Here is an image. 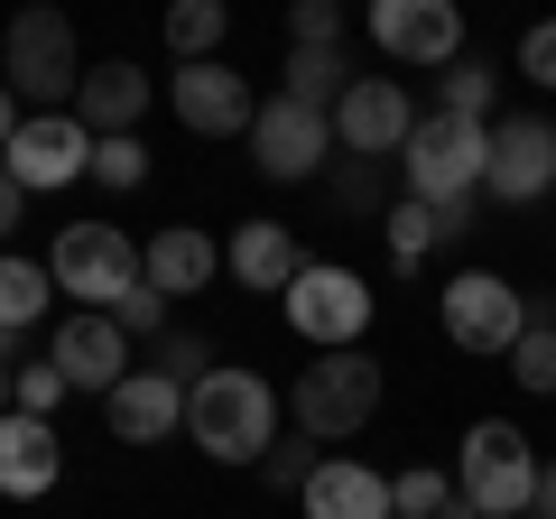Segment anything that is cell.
Returning a JSON list of instances; mask_svg holds the SVG:
<instances>
[{"mask_svg": "<svg viewBox=\"0 0 556 519\" xmlns=\"http://www.w3.org/2000/svg\"><path fill=\"white\" fill-rule=\"evenodd\" d=\"M353 93V75H343L334 47H288V102H306V112L334 121V102Z\"/></svg>", "mask_w": 556, "mask_h": 519, "instance_id": "cb8c5ba5", "label": "cell"}, {"mask_svg": "<svg viewBox=\"0 0 556 519\" xmlns=\"http://www.w3.org/2000/svg\"><path fill=\"white\" fill-rule=\"evenodd\" d=\"M538 519H556V464H538V501H529Z\"/></svg>", "mask_w": 556, "mask_h": 519, "instance_id": "74e56055", "label": "cell"}, {"mask_svg": "<svg viewBox=\"0 0 556 519\" xmlns=\"http://www.w3.org/2000/svg\"><path fill=\"white\" fill-rule=\"evenodd\" d=\"M56 473H65L56 427L28 418V408H10V418H0V492H10V501H38V492H56Z\"/></svg>", "mask_w": 556, "mask_h": 519, "instance_id": "e0dca14e", "label": "cell"}, {"mask_svg": "<svg viewBox=\"0 0 556 519\" xmlns=\"http://www.w3.org/2000/svg\"><path fill=\"white\" fill-rule=\"evenodd\" d=\"M20 140V93H10V84H0V149Z\"/></svg>", "mask_w": 556, "mask_h": 519, "instance_id": "f35d334b", "label": "cell"}, {"mask_svg": "<svg viewBox=\"0 0 556 519\" xmlns=\"http://www.w3.org/2000/svg\"><path fill=\"white\" fill-rule=\"evenodd\" d=\"M288 408H298V436H316V445L362 436L380 418V362L371 353H316L298 371V390H288Z\"/></svg>", "mask_w": 556, "mask_h": 519, "instance_id": "277c9868", "label": "cell"}, {"mask_svg": "<svg viewBox=\"0 0 556 519\" xmlns=\"http://www.w3.org/2000/svg\"><path fill=\"white\" fill-rule=\"evenodd\" d=\"M437 316H445V334H455L464 353H510V343L529 334V298H519L501 269H455Z\"/></svg>", "mask_w": 556, "mask_h": 519, "instance_id": "ba28073f", "label": "cell"}, {"mask_svg": "<svg viewBox=\"0 0 556 519\" xmlns=\"http://www.w3.org/2000/svg\"><path fill=\"white\" fill-rule=\"evenodd\" d=\"M298 510L306 519H390V482H380L371 464L334 455V464H316V482L298 492Z\"/></svg>", "mask_w": 556, "mask_h": 519, "instance_id": "44dd1931", "label": "cell"}, {"mask_svg": "<svg viewBox=\"0 0 556 519\" xmlns=\"http://www.w3.org/2000/svg\"><path fill=\"white\" fill-rule=\"evenodd\" d=\"M10 408H20V371H10V362H0V418H10Z\"/></svg>", "mask_w": 556, "mask_h": 519, "instance_id": "ab89813d", "label": "cell"}, {"mask_svg": "<svg viewBox=\"0 0 556 519\" xmlns=\"http://www.w3.org/2000/svg\"><path fill=\"white\" fill-rule=\"evenodd\" d=\"M0 159H10V177H20L28 195H56V186L93 177V130H84L75 112H28L20 140L0 149Z\"/></svg>", "mask_w": 556, "mask_h": 519, "instance_id": "8fae6325", "label": "cell"}, {"mask_svg": "<svg viewBox=\"0 0 556 519\" xmlns=\"http://www.w3.org/2000/svg\"><path fill=\"white\" fill-rule=\"evenodd\" d=\"M251 159H260V177L306 186V177H325V159H334V121L306 112V102H288V93H269L260 121H251Z\"/></svg>", "mask_w": 556, "mask_h": 519, "instance_id": "30bf717a", "label": "cell"}, {"mask_svg": "<svg viewBox=\"0 0 556 519\" xmlns=\"http://www.w3.org/2000/svg\"><path fill=\"white\" fill-rule=\"evenodd\" d=\"M223 28H232V10H223V0H177V10H167V47H177L186 65H214Z\"/></svg>", "mask_w": 556, "mask_h": 519, "instance_id": "d4e9b609", "label": "cell"}, {"mask_svg": "<svg viewBox=\"0 0 556 519\" xmlns=\"http://www.w3.org/2000/svg\"><path fill=\"white\" fill-rule=\"evenodd\" d=\"M223 269H232L241 288H298V269H306V251H298V232L288 223H241L232 241H223Z\"/></svg>", "mask_w": 556, "mask_h": 519, "instance_id": "ffe728a7", "label": "cell"}, {"mask_svg": "<svg viewBox=\"0 0 556 519\" xmlns=\"http://www.w3.org/2000/svg\"><path fill=\"white\" fill-rule=\"evenodd\" d=\"M93 186H112V195H130V186H149V149L130 140H93Z\"/></svg>", "mask_w": 556, "mask_h": 519, "instance_id": "f1b7e54d", "label": "cell"}, {"mask_svg": "<svg viewBox=\"0 0 556 519\" xmlns=\"http://www.w3.org/2000/svg\"><path fill=\"white\" fill-rule=\"evenodd\" d=\"M455 510V473H399L390 482V519H445Z\"/></svg>", "mask_w": 556, "mask_h": 519, "instance_id": "83f0119b", "label": "cell"}, {"mask_svg": "<svg viewBox=\"0 0 556 519\" xmlns=\"http://www.w3.org/2000/svg\"><path fill=\"white\" fill-rule=\"evenodd\" d=\"M334 195L353 204V214H380V186H371V167H362V159H353V167H334Z\"/></svg>", "mask_w": 556, "mask_h": 519, "instance_id": "d590c367", "label": "cell"}, {"mask_svg": "<svg viewBox=\"0 0 556 519\" xmlns=\"http://www.w3.org/2000/svg\"><path fill=\"white\" fill-rule=\"evenodd\" d=\"M288 38H298V47H334L343 38V10H334V0H298V10H288Z\"/></svg>", "mask_w": 556, "mask_h": 519, "instance_id": "1f68e13d", "label": "cell"}, {"mask_svg": "<svg viewBox=\"0 0 556 519\" xmlns=\"http://www.w3.org/2000/svg\"><path fill=\"white\" fill-rule=\"evenodd\" d=\"M167 112H177L195 140H232V130L260 121V102H251V84H241L232 65H177V75H167Z\"/></svg>", "mask_w": 556, "mask_h": 519, "instance_id": "5bb4252c", "label": "cell"}, {"mask_svg": "<svg viewBox=\"0 0 556 519\" xmlns=\"http://www.w3.org/2000/svg\"><path fill=\"white\" fill-rule=\"evenodd\" d=\"M56 400H65L56 362H20V408H28V418H56Z\"/></svg>", "mask_w": 556, "mask_h": 519, "instance_id": "836d02e7", "label": "cell"}, {"mask_svg": "<svg viewBox=\"0 0 556 519\" xmlns=\"http://www.w3.org/2000/svg\"><path fill=\"white\" fill-rule=\"evenodd\" d=\"M269 482L278 492H306V482H316V436H278L269 445Z\"/></svg>", "mask_w": 556, "mask_h": 519, "instance_id": "4dcf8cb0", "label": "cell"}, {"mask_svg": "<svg viewBox=\"0 0 556 519\" xmlns=\"http://www.w3.org/2000/svg\"><path fill=\"white\" fill-rule=\"evenodd\" d=\"M47 362L65 371V390H84V400L102 390V400H112L121 380H130V334H121L112 316H84L75 306V316L56 325V343H47Z\"/></svg>", "mask_w": 556, "mask_h": 519, "instance_id": "9a60e30c", "label": "cell"}, {"mask_svg": "<svg viewBox=\"0 0 556 519\" xmlns=\"http://www.w3.org/2000/svg\"><path fill=\"white\" fill-rule=\"evenodd\" d=\"M445 519H473V510H464V501H455V510H445Z\"/></svg>", "mask_w": 556, "mask_h": 519, "instance_id": "60d3db41", "label": "cell"}, {"mask_svg": "<svg viewBox=\"0 0 556 519\" xmlns=\"http://www.w3.org/2000/svg\"><path fill=\"white\" fill-rule=\"evenodd\" d=\"M139 112H149V75H139V65H121V56L93 65V75H84V93H75V121L93 130V140H130Z\"/></svg>", "mask_w": 556, "mask_h": 519, "instance_id": "d6986e66", "label": "cell"}, {"mask_svg": "<svg viewBox=\"0 0 556 519\" xmlns=\"http://www.w3.org/2000/svg\"><path fill=\"white\" fill-rule=\"evenodd\" d=\"M510 380L529 400H556V325H529V334L510 343Z\"/></svg>", "mask_w": 556, "mask_h": 519, "instance_id": "484cf974", "label": "cell"}, {"mask_svg": "<svg viewBox=\"0 0 556 519\" xmlns=\"http://www.w3.org/2000/svg\"><path fill=\"white\" fill-rule=\"evenodd\" d=\"M0 56H10L0 84L20 102H47V112H56L65 93H84V47H75V20H65V10H20Z\"/></svg>", "mask_w": 556, "mask_h": 519, "instance_id": "8992f818", "label": "cell"}, {"mask_svg": "<svg viewBox=\"0 0 556 519\" xmlns=\"http://www.w3.org/2000/svg\"><path fill=\"white\" fill-rule=\"evenodd\" d=\"M519 75H529L538 93H556V20H538L529 38H519Z\"/></svg>", "mask_w": 556, "mask_h": 519, "instance_id": "e575fe53", "label": "cell"}, {"mask_svg": "<svg viewBox=\"0 0 556 519\" xmlns=\"http://www.w3.org/2000/svg\"><path fill=\"white\" fill-rule=\"evenodd\" d=\"M371 38L399 65H455L464 56V20L455 0H371Z\"/></svg>", "mask_w": 556, "mask_h": 519, "instance_id": "4fadbf2b", "label": "cell"}, {"mask_svg": "<svg viewBox=\"0 0 556 519\" xmlns=\"http://www.w3.org/2000/svg\"><path fill=\"white\" fill-rule=\"evenodd\" d=\"M159 371L177 380V390H195V380L223 371V362H214V343H204V334H186V325H177V334H159Z\"/></svg>", "mask_w": 556, "mask_h": 519, "instance_id": "f546056e", "label": "cell"}, {"mask_svg": "<svg viewBox=\"0 0 556 519\" xmlns=\"http://www.w3.org/2000/svg\"><path fill=\"white\" fill-rule=\"evenodd\" d=\"M47 298H56V269L28 251H0V334H28L47 316Z\"/></svg>", "mask_w": 556, "mask_h": 519, "instance_id": "603a6c76", "label": "cell"}, {"mask_svg": "<svg viewBox=\"0 0 556 519\" xmlns=\"http://www.w3.org/2000/svg\"><path fill=\"white\" fill-rule=\"evenodd\" d=\"M47 269H56V298H84V316H112V306L149 279V269H139V241L121 232V223H65L56 251H47Z\"/></svg>", "mask_w": 556, "mask_h": 519, "instance_id": "5b68a950", "label": "cell"}, {"mask_svg": "<svg viewBox=\"0 0 556 519\" xmlns=\"http://www.w3.org/2000/svg\"><path fill=\"white\" fill-rule=\"evenodd\" d=\"M186 436H195L214 464H269V445H278V400H269V380L241 371V362L204 371L195 390H186Z\"/></svg>", "mask_w": 556, "mask_h": 519, "instance_id": "6da1fadb", "label": "cell"}, {"mask_svg": "<svg viewBox=\"0 0 556 519\" xmlns=\"http://www.w3.org/2000/svg\"><path fill=\"white\" fill-rule=\"evenodd\" d=\"M20 204H28V186L10 177V159H0V232H10V223H20Z\"/></svg>", "mask_w": 556, "mask_h": 519, "instance_id": "8d00e7d4", "label": "cell"}, {"mask_svg": "<svg viewBox=\"0 0 556 519\" xmlns=\"http://www.w3.org/2000/svg\"><path fill=\"white\" fill-rule=\"evenodd\" d=\"M455 501L473 519H519L538 501V445L510 418H473L464 427V464H455Z\"/></svg>", "mask_w": 556, "mask_h": 519, "instance_id": "7a4b0ae2", "label": "cell"}, {"mask_svg": "<svg viewBox=\"0 0 556 519\" xmlns=\"http://www.w3.org/2000/svg\"><path fill=\"white\" fill-rule=\"evenodd\" d=\"M408 167V195L417 204H473L482 177H492V121H455V112H427L417 140L399 149Z\"/></svg>", "mask_w": 556, "mask_h": 519, "instance_id": "3957f363", "label": "cell"}, {"mask_svg": "<svg viewBox=\"0 0 556 519\" xmlns=\"http://www.w3.org/2000/svg\"><path fill=\"white\" fill-rule=\"evenodd\" d=\"M102 427H112L121 445H167L186 427V390L167 371H130L112 400H102Z\"/></svg>", "mask_w": 556, "mask_h": 519, "instance_id": "2e32d148", "label": "cell"}, {"mask_svg": "<svg viewBox=\"0 0 556 519\" xmlns=\"http://www.w3.org/2000/svg\"><path fill=\"white\" fill-rule=\"evenodd\" d=\"M288 325H298L316 353H353L362 325H371V288H362L353 269H334V260H306L298 288H288Z\"/></svg>", "mask_w": 556, "mask_h": 519, "instance_id": "52a82bcc", "label": "cell"}, {"mask_svg": "<svg viewBox=\"0 0 556 519\" xmlns=\"http://www.w3.org/2000/svg\"><path fill=\"white\" fill-rule=\"evenodd\" d=\"M492 65H482V56H455V65H445V102H437V112H455V121H482V112H492Z\"/></svg>", "mask_w": 556, "mask_h": 519, "instance_id": "4316f807", "label": "cell"}, {"mask_svg": "<svg viewBox=\"0 0 556 519\" xmlns=\"http://www.w3.org/2000/svg\"><path fill=\"white\" fill-rule=\"evenodd\" d=\"M334 140H343V159H362V167L399 159V149L417 140V102H408V84H399V75H353V93L334 102Z\"/></svg>", "mask_w": 556, "mask_h": 519, "instance_id": "9c48e42d", "label": "cell"}, {"mask_svg": "<svg viewBox=\"0 0 556 519\" xmlns=\"http://www.w3.org/2000/svg\"><path fill=\"white\" fill-rule=\"evenodd\" d=\"M112 325H121V334H167V298H159V288H149V279H139L130 298L112 306Z\"/></svg>", "mask_w": 556, "mask_h": 519, "instance_id": "d6a6232c", "label": "cell"}, {"mask_svg": "<svg viewBox=\"0 0 556 519\" xmlns=\"http://www.w3.org/2000/svg\"><path fill=\"white\" fill-rule=\"evenodd\" d=\"M139 269H149V288H159V298H195V288L223 269V241H204L195 223H167V232L139 241Z\"/></svg>", "mask_w": 556, "mask_h": 519, "instance_id": "ac0fdd59", "label": "cell"}, {"mask_svg": "<svg viewBox=\"0 0 556 519\" xmlns=\"http://www.w3.org/2000/svg\"><path fill=\"white\" fill-rule=\"evenodd\" d=\"M547 186H556V121H538V112L492 121V177H482V195H501V204H538Z\"/></svg>", "mask_w": 556, "mask_h": 519, "instance_id": "7c38bea8", "label": "cell"}, {"mask_svg": "<svg viewBox=\"0 0 556 519\" xmlns=\"http://www.w3.org/2000/svg\"><path fill=\"white\" fill-rule=\"evenodd\" d=\"M380 232H390V260H427L445 232H473V204H417V195H399L390 214H380Z\"/></svg>", "mask_w": 556, "mask_h": 519, "instance_id": "7402d4cb", "label": "cell"}]
</instances>
